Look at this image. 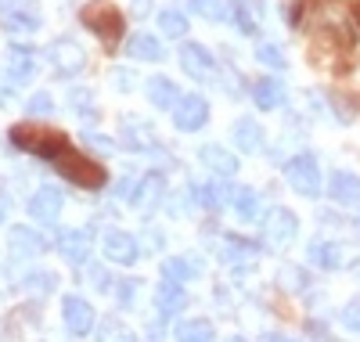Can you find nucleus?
I'll list each match as a JSON object with an SVG mask.
<instances>
[{
    "label": "nucleus",
    "mask_w": 360,
    "mask_h": 342,
    "mask_svg": "<svg viewBox=\"0 0 360 342\" xmlns=\"http://www.w3.org/2000/svg\"><path fill=\"white\" fill-rule=\"evenodd\" d=\"M11 144L37 155V159H58L65 148H69V137L62 130H51V127H37V122H18L11 130Z\"/></svg>",
    "instance_id": "1"
},
{
    "label": "nucleus",
    "mask_w": 360,
    "mask_h": 342,
    "mask_svg": "<svg viewBox=\"0 0 360 342\" xmlns=\"http://www.w3.org/2000/svg\"><path fill=\"white\" fill-rule=\"evenodd\" d=\"M54 166L62 170V173L76 184V188H90V191H98V188H105V184H108V173H105L94 159H90V155L76 151L72 144H69L62 155H58Z\"/></svg>",
    "instance_id": "2"
},
{
    "label": "nucleus",
    "mask_w": 360,
    "mask_h": 342,
    "mask_svg": "<svg viewBox=\"0 0 360 342\" xmlns=\"http://www.w3.org/2000/svg\"><path fill=\"white\" fill-rule=\"evenodd\" d=\"M79 22L90 29V33H98L105 47H115L123 40V11L108 0H94V4H86L79 11Z\"/></svg>",
    "instance_id": "3"
},
{
    "label": "nucleus",
    "mask_w": 360,
    "mask_h": 342,
    "mask_svg": "<svg viewBox=\"0 0 360 342\" xmlns=\"http://www.w3.org/2000/svg\"><path fill=\"white\" fill-rule=\"evenodd\" d=\"M295 234H299V220L285 205H274L263 216V245L270 248V253H285V248L295 241Z\"/></svg>",
    "instance_id": "4"
},
{
    "label": "nucleus",
    "mask_w": 360,
    "mask_h": 342,
    "mask_svg": "<svg viewBox=\"0 0 360 342\" xmlns=\"http://www.w3.org/2000/svg\"><path fill=\"white\" fill-rule=\"evenodd\" d=\"M285 177H288V184H292L299 195H307V198H317L321 195V170H317L314 155H295V159H288Z\"/></svg>",
    "instance_id": "5"
},
{
    "label": "nucleus",
    "mask_w": 360,
    "mask_h": 342,
    "mask_svg": "<svg viewBox=\"0 0 360 342\" xmlns=\"http://www.w3.org/2000/svg\"><path fill=\"white\" fill-rule=\"evenodd\" d=\"M0 22H4L11 33H37L40 29L37 0H0Z\"/></svg>",
    "instance_id": "6"
},
{
    "label": "nucleus",
    "mask_w": 360,
    "mask_h": 342,
    "mask_svg": "<svg viewBox=\"0 0 360 342\" xmlns=\"http://www.w3.org/2000/svg\"><path fill=\"white\" fill-rule=\"evenodd\" d=\"M173 122H176V130H184V134L202 130L205 122H209V101H205V98H198V94L180 98V101H176V108H173Z\"/></svg>",
    "instance_id": "7"
},
{
    "label": "nucleus",
    "mask_w": 360,
    "mask_h": 342,
    "mask_svg": "<svg viewBox=\"0 0 360 342\" xmlns=\"http://www.w3.org/2000/svg\"><path fill=\"white\" fill-rule=\"evenodd\" d=\"M62 317H65V328H69V335H76V338H83V335H90L94 331V306H90L86 299H79V296H65V303H62Z\"/></svg>",
    "instance_id": "8"
},
{
    "label": "nucleus",
    "mask_w": 360,
    "mask_h": 342,
    "mask_svg": "<svg viewBox=\"0 0 360 342\" xmlns=\"http://www.w3.org/2000/svg\"><path fill=\"white\" fill-rule=\"evenodd\" d=\"M180 69L195 80H213L217 76V61L202 44H184L180 47Z\"/></svg>",
    "instance_id": "9"
},
{
    "label": "nucleus",
    "mask_w": 360,
    "mask_h": 342,
    "mask_svg": "<svg viewBox=\"0 0 360 342\" xmlns=\"http://www.w3.org/2000/svg\"><path fill=\"white\" fill-rule=\"evenodd\" d=\"M47 54L54 58V69L62 76H76V72L86 69V54H83V47L76 40H54Z\"/></svg>",
    "instance_id": "10"
},
{
    "label": "nucleus",
    "mask_w": 360,
    "mask_h": 342,
    "mask_svg": "<svg viewBox=\"0 0 360 342\" xmlns=\"http://www.w3.org/2000/svg\"><path fill=\"white\" fill-rule=\"evenodd\" d=\"M310 260L321 270H342V267H349L353 256H349V248L339 245V241H314L310 245Z\"/></svg>",
    "instance_id": "11"
},
{
    "label": "nucleus",
    "mask_w": 360,
    "mask_h": 342,
    "mask_svg": "<svg viewBox=\"0 0 360 342\" xmlns=\"http://www.w3.org/2000/svg\"><path fill=\"white\" fill-rule=\"evenodd\" d=\"M58 213H62V191L58 188H40L29 198V216H33L37 224H54Z\"/></svg>",
    "instance_id": "12"
},
{
    "label": "nucleus",
    "mask_w": 360,
    "mask_h": 342,
    "mask_svg": "<svg viewBox=\"0 0 360 342\" xmlns=\"http://www.w3.org/2000/svg\"><path fill=\"white\" fill-rule=\"evenodd\" d=\"M198 159L209 166V173H217V177H224V180L238 173V155L227 151V148H220V144H202Z\"/></svg>",
    "instance_id": "13"
},
{
    "label": "nucleus",
    "mask_w": 360,
    "mask_h": 342,
    "mask_svg": "<svg viewBox=\"0 0 360 342\" xmlns=\"http://www.w3.org/2000/svg\"><path fill=\"white\" fill-rule=\"evenodd\" d=\"M105 256H108L112 263H123V267L137 263V241H134V234H127V231H108V234H105Z\"/></svg>",
    "instance_id": "14"
},
{
    "label": "nucleus",
    "mask_w": 360,
    "mask_h": 342,
    "mask_svg": "<svg viewBox=\"0 0 360 342\" xmlns=\"http://www.w3.org/2000/svg\"><path fill=\"white\" fill-rule=\"evenodd\" d=\"M180 285H184V281H173V277H166V281L155 289V306H159L162 317H173V314H180V310H184L188 296H184V289H180Z\"/></svg>",
    "instance_id": "15"
},
{
    "label": "nucleus",
    "mask_w": 360,
    "mask_h": 342,
    "mask_svg": "<svg viewBox=\"0 0 360 342\" xmlns=\"http://www.w3.org/2000/svg\"><path fill=\"white\" fill-rule=\"evenodd\" d=\"M123 144L134 148V151H155L159 148L155 130L148 127V122H141V119H127L123 122Z\"/></svg>",
    "instance_id": "16"
},
{
    "label": "nucleus",
    "mask_w": 360,
    "mask_h": 342,
    "mask_svg": "<svg viewBox=\"0 0 360 342\" xmlns=\"http://www.w3.org/2000/svg\"><path fill=\"white\" fill-rule=\"evenodd\" d=\"M252 101H256L263 112L281 108V105H285V87H281V80H270V76L256 80V83H252Z\"/></svg>",
    "instance_id": "17"
},
{
    "label": "nucleus",
    "mask_w": 360,
    "mask_h": 342,
    "mask_svg": "<svg viewBox=\"0 0 360 342\" xmlns=\"http://www.w3.org/2000/svg\"><path fill=\"white\" fill-rule=\"evenodd\" d=\"M162 191H166V180H162V173H148V177L141 180V188H137L130 198H134V205H137L141 213H148V209H155V205H159Z\"/></svg>",
    "instance_id": "18"
},
{
    "label": "nucleus",
    "mask_w": 360,
    "mask_h": 342,
    "mask_svg": "<svg viewBox=\"0 0 360 342\" xmlns=\"http://www.w3.org/2000/svg\"><path fill=\"white\" fill-rule=\"evenodd\" d=\"M231 137H234V144L242 148L245 155H256L263 148V130H259L256 119H238L231 127Z\"/></svg>",
    "instance_id": "19"
},
{
    "label": "nucleus",
    "mask_w": 360,
    "mask_h": 342,
    "mask_svg": "<svg viewBox=\"0 0 360 342\" xmlns=\"http://www.w3.org/2000/svg\"><path fill=\"white\" fill-rule=\"evenodd\" d=\"M90 253H94V241H90L86 231H65L62 234V256L69 263H86Z\"/></svg>",
    "instance_id": "20"
},
{
    "label": "nucleus",
    "mask_w": 360,
    "mask_h": 342,
    "mask_svg": "<svg viewBox=\"0 0 360 342\" xmlns=\"http://www.w3.org/2000/svg\"><path fill=\"white\" fill-rule=\"evenodd\" d=\"M8 72L15 83H29L37 76V54L25 51V47H11L8 51Z\"/></svg>",
    "instance_id": "21"
},
{
    "label": "nucleus",
    "mask_w": 360,
    "mask_h": 342,
    "mask_svg": "<svg viewBox=\"0 0 360 342\" xmlns=\"http://www.w3.org/2000/svg\"><path fill=\"white\" fill-rule=\"evenodd\" d=\"M11 256L15 260H25V256H37L40 248H44V238L37 231H29V227H11Z\"/></svg>",
    "instance_id": "22"
},
{
    "label": "nucleus",
    "mask_w": 360,
    "mask_h": 342,
    "mask_svg": "<svg viewBox=\"0 0 360 342\" xmlns=\"http://www.w3.org/2000/svg\"><path fill=\"white\" fill-rule=\"evenodd\" d=\"M328 191H332L335 202L353 205V202H360V177H353V173H332V184H328Z\"/></svg>",
    "instance_id": "23"
},
{
    "label": "nucleus",
    "mask_w": 360,
    "mask_h": 342,
    "mask_svg": "<svg viewBox=\"0 0 360 342\" xmlns=\"http://www.w3.org/2000/svg\"><path fill=\"white\" fill-rule=\"evenodd\" d=\"M231 209L238 213V220H256L259 216V195L252 188H231Z\"/></svg>",
    "instance_id": "24"
},
{
    "label": "nucleus",
    "mask_w": 360,
    "mask_h": 342,
    "mask_svg": "<svg viewBox=\"0 0 360 342\" xmlns=\"http://www.w3.org/2000/svg\"><path fill=\"white\" fill-rule=\"evenodd\" d=\"M127 54L137 58V61H162V58H166V54H162V44H159L152 33H137V37L127 44Z\"/></svg>",
    "instance_id": "25"
},
{
    "label": "nucleus",
    "mask_w": 360,
    "mask_h": 342,
    "mask_svg": "<svg viewBox=\"0 0 360 342\" xmlns=\"http://www.w3.org/2000/svg\"><path fill=\"white\" fill-rule=\"evenodd\" d=\"M162 274L173 277V281H191V277L202 274V260L198 256H173L162 263Z\"/></svg>",
    "instance_id": "26"
},
{
    "label": "nucleus",
    "mask_w": 360,
    "mask_h": 342,
    "mask_svg": "<svg viewBox=\"0 0 360 342\" xmlns=\"http://www.w3.org/2000/svg\"><path fill=\"white\" fill-rule=\"evenodd\" d=\"M176 342H217V331L209 321H180L176 324Z\"/></svg>",
    "instance_id": "27"
},
{
    "label": "nucleus",
    "mask_w": 360,
    "mask_h": 342,
    "mask_svg": "<svg viewBox=\"0 0 360 342\" xmlns=\"http://www.w3.org/2000/svg\"><path fill=\"white\" fill-rule=\"evenodd\" d=\"M224 260H227L231 267H252V263H256V248H252L245 238H231V241L224 245Z\"/></svg>",
    "instance_id": "28"
},
{
    "label": "nucleus",
    "mask_w": 360,
    "mask_h": 342,
    "mask_svg": "<svg viewBox=\"0 0 360 342\" xmlns=\"http://www.w3.org/2000/svg\"><path fill=\"white\" fill-rule=\"evenodd\" d=\"M188 4H191L195 15L213 18V22H224V18H231V11H234V0H188Z\"/></svg>",
    "instance_id": "29"
},
{
    "label": "nucleus",
    "mask_w": 360,
    "mask_h": 342,
    "mask_svg": "<svg viewBox=\"0 0 360 342\" xmlns=\"http://www.w3.org/2000/svg\"><path fill=\"white\" fill-rule=\"evenodd\" d=\"M148 98H152L155 108H173V105H176V87H173V80L155 76L152 83H148Z\"/></svg>",
    "instance_id": "30"
},
{
    "label": "nucleus",
    "mask_w": 360,
    "mask_h": 342,
    "mask_svg": "<svg viewBox=\"0 0 360 342\" xmlns=\"http://www.w3.org/2000/svg\"><path fill=\"white\" fill-rule=\"evenodd\" d=\"M98 342H137V338H134V331H130L123 321L105 317L101 328H98Z\"/></svg>",
    "instance_id": "31"
},
{
    "label": "nucleus",
    "mask_w": 360,
    "mask_h": 342,
    "mask_svg": "<svg viewBox=\"0 0 360 342\" xmlns=\"http://www.w3.org/2000/svg\"><path fill=\"white\" fill-rule=\"evenodd\" d=\"M159 29H162V33H166V37H173V40H180V37H184V33H188V18H184V15H180L176 8H169V11H162V15H159Z\"/></svg>",
    "instance_id": "32"
},
{
    "label": "nucleus",
    "mask_w": 360,
    "mask_h": 342,
    "mask_svg": "<svg viewBox=\"0 0 360 342\" xmlns=\"http://www.w3.org/2000/svg\"><path fill=\"white\" fill-rule=\"evenodd\" d=\"M256 58L263 61L266 69H278V72L288 69V58H285V51H281L278 44H259V47H256Z\"/></svg>",
    "instance_id": "33"
},
{
    "label": "nucleus",
    "mask_w": 360,
    "mask_h": 342,
    "mask_svg": "<svg viewBox=\"0 0 360 342\" xmlns=\"http://www.w3.org/2000/svg\"><path fill=\"white\" fill-rule=\"evenodd\" d=\"M202 205L205 209H220L224 202H231V188H220V184H205V188L198 191Z\"/></svg>",
    "instance_id": "34"
},
{
    "label": "nucleus",
    "mask_w": 360,
    "mask_h": 342,
    "mask_svg": "<svg viewBox=\"0 0 360 342\" xmlns=\"http://www.w3.org/2000/svg\"><path fill=\"white\" fill-rule=\"evenodd\" d=\"M54 285H58V277L47 274V270H44V274H33V277H25V292H29V296H47Z\"/></svg>",
    "instance_id": "35"
},
{
    "label": "nucleus",
    "mask_w": 360,
    "mask_h": 342,
    "mask_svg": "<svg viewBox=\"0 0 360 342\" xmlns=\"http://www.w3.org/2000/svg\"><path fill=\"white\" fill-rule=\"evenodd\" d=\"M278 281H281L288 292H299V289H307V274L295 270V267H285V270L278 274Z\"/></svg>",
    "instance_id": "36"
},
{
    "label": "nucleus",
    "mask_w": 360,
    "mask_h": 342,
    "mask_svg": "<svg viewBox=\"0 0 360 342\" xmlns=\"http://www.w3.org/2000/svg\"><path fill=\"white\" fill-rule=\"evenodd\" d=\"M83 141H86L90 148H94L98 155H115V141H112V137H105V134H90V130H86V134H83Z\"/></svg>",
    "instance_id": "37"
},
{
    "label": "nucleus",
    "mask_w": 360,
    "mask_h": 342,
    "mask_svg": "<svg viewBox=\"0 0 360 342\" xmlns=\"http://www.w3.org/2000/svg\"><path fill=\"white\" fill-rule=\"evenodd\" d=\"M342 324L349 331H360V299H349L346 310H342Z\"/></svg>",
    "instance_id": "38"
},
{
    "label": "nucleus",
    "mask_w": 360,
    "mask_h": 342,
    "mask_svg": "<svg viewBox=\"0 0 360 342\" xmlns=\"http://www.w3.org/2000/svg\"><path fill=\"white\" fill-rule=\"evenodd\" d=\"M25 112L29 115H47L51 112V94H44V90H40V94H33V98H29V105H25Z\"/></svg>",
    "instance_id": "39"
},
{
    "label": "nucleus",
    "mask_w": 360,
    "mask_h": 342,
    "mask_svg": "<svg viewBox=\"0 0 360 342\" xmlns=\"http://www.w3.org/2000/svg\"><path fill=\"white\" fill-rule=\"evenodd\" d=\"M72 105L79 108V115H83V119L94 115V108H90V94H86V90H79V87L72 90Z\"/></svg>",
    "instance_id": "40"
},
{
    "label": "nucleus",
    "mask_w": 360,
    "mask_h": 342,
    "mask_svg": "<svg viewBox=\"0 0 360 342\" xmlns=\"http://www.w3.org/2000/svg\"><path fill=\"white\" fill-rule=\"evenodd\" d=\"M137 289H141V281H134V277H130V281H123V285L115 289L119 303H123V306H130V303H134V296H137Z\"/></svg>",
    "instance_id": "41"
},
{
    "label": "nucleus",
    "mask_w": 360,
    "mask_h": 342,
    "mask_svg": "<svg viewBox=\"0 0 360 342\" xmlns=\"http://www.w3.org/2000/svg\"><path fill=\"white\" fill-rule=\"evenodd\" d=\"M112 83L119 87V90H134L130 83H134V72L130 69H112Z\"/></svg>",
    "instance_id": "42"
},
{
    "label": "nucleus",
    "mask_w": 360,
    "mask_h": 342,
    "mask_svg": "<svg viewBox=\"0 0 360 342\" xmlns=\"http://www.w3.org/2000/svg\"><path fill=\"white\" fill-rule=\"evenodd\" d=\"M188 202H191L188 191H184V195H173V202H169V216H184V213H188Z\"/></svg>",
    "instance_id": "43"
},
{
    "label": "nucleus",
    "mask_w": 360,
    "mask_h": 342,
    "mask_svg": "<svg viewBox=\"0 0 360 342\" xmlns=\"http://www.w3.org/2000/svg\"><path fill=\"white\" fill-rule=\"evenodd\" d=\"M90 285H108V274L101 267H90Z\"/></svg>",
    "instance_id": "44"
},
{
    "label": "nucleus",
    "mask_w": 360,
    "mask_h": 342,
    "mask_svg": "<svg viewBox=\"0 0 360 342\" xmlns=\"http://www.w3.org/2000/svg\"><path fill=\"white\" fill-rule=\"evenodd\" d=\"M238 4H245V8H252V11L259 15V18L266 15V0H238Z\"/></svg>",
    "instance_id": "45"
},
{
    "label": "nucleus",
    "mask_w": 360,
    "mask_h": 342,
    "mask_svg": "<svg viewBox=\"0 0 360 342\" xmlns=\"http://www.w3.org/2000/svg\"><path fill=\"white\" fill-rule=\"evenodd\" d=\"M8 209H11V202H8V195H4V188H0V224L8 220Z\"/></svg>",
    "instance_id": "46"
},
{
    "label": "nucleus",
    "mask_w": 360,
    "mask_h": 342,
    "mask_svg": "<svg viewBox=\"0 0 360 342\" xmlns=\"http://www.w3.org/2000/svg\"><path fill=\"white\" fill-rule=\"evenodd\" d=\"M148 8H152L148 0H134V15H148Z\"/></svg>",
    "instance_id": "47"
},
{
    "label": "nucleus",
    "mask_w": 360,
    "mask_h": 342,
    "mask_svg": "<svg viewBox=\"0 0 360 342\" xmlns=\"http://www.w3.org/2000/svg\"><path fill=\"white\" fill-rule=\"evenodd\" d=\"M263 342H292V338H285V335H274V331H270V335H263Z\"/></svg>",
    "instance_id": "48"
},
{
    "label": "nucleus",
    "mask_w": 360,
    "mask_h": 342,
    "mask_svg": "<svg viewBox=\"0 0 360 342\" xmlns=\"http://www.w3.org/2000/svg\"><path fill=\"white\" fill-rule=\"evenodd\" d=\"M353 25H356V33H360V0L353 4Z\"/></svg>",
    "instance_id": "49"
},
{
    "label": "nucleus",
    "mask_w": 360,
    "mask_h": 342,
    "mask_svg": "<svg viewBox=\"0 0 360 342\" xmlns=\"http://www.w3.org/2000/svg\"><path fill=\"white\" fill-rule=\"evenodd\" d=\"M227 342H245V338H242V335H231V338H227Z\"/></svg>",
    "instance_id": "50"
},
{
    "label": "nucleus",
    "mask_w": 360,
    "mask_h": 342,
    "mask_svg": "<svg viewBox=\"0 0 360 342\" xmlns=\"http://www.w3.org/2000/svg\"><path fill=\"white\" fill-rule=\"evenodd\" d=\"M356 231H360V213H356Z\"/></svg>",
    "instance_id": "51"
}]
</instances>
